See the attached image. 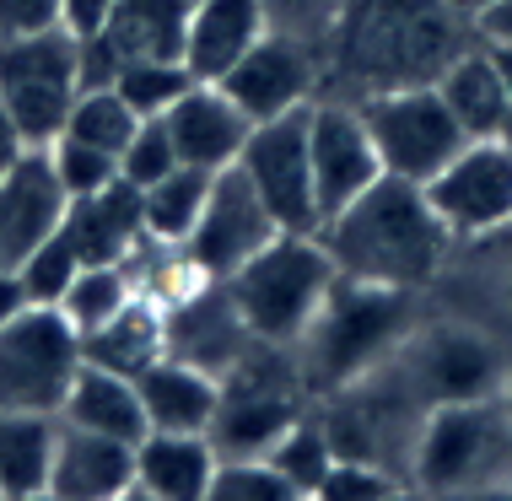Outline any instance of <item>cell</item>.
I'll return each instance as SVG.
<instances>
[{"label": "cell", "mask_w": 512, "mask_h": 501, "mask_svg": "<svg viewBox=\"0 0 512 501\" xmlns=\"http://www.w3.org/2000/svg\"><path fill=\"white\" fill-rule=\"evenodd\" d=\"M211 178H216V173H205V167L178 162L173 173H162L157 184H146V189H141L146 238H151V243H168V248L184 243L189 232H195L200 211H205V194H211Z\"/></svg>", "instance_id": "cell-29"}, {"label": "cell", "mask_w": 512, "mask_h": 501, "mask_svg": "<svg viewBox=\"0 0 512 501\" xmlns=\"http://www.w3.org/2000/svg\"><path fill=\"white\" fill-rule=\"evenodd\" d=\"M221 453L205 431H146L135 442V496L151 501H205Z\"/></svg>", "instance_id": "cell-21"}, {"label": "cell", "mask_w": 512, "mask_h": 501, "mask_svg": "<svg viewBox=\"0 0 512 501\" xmlns=\"http://www.w3.org/2000/svg\"><path fill=\"white\" fill-rule=\"evenodd\" d=\"M76 270H81V259H76V248L60 238V227H54V238H44L33 254L17 264L22 291H27V302H33V308H60V297L71 291Z\"/></svg>", "instance_id": "cell-36"}, {"label": "cell", "mask_w": 512, "mask_h": 501, "mask_svg": "<svg viewBox=\"0 0 512 501\" xmlns=\"http://www.w3.org/2000/svg\"><path fill=\"white\" fill-rule=\"evenodd\" d=\"M60 421L81 426V431H103V437H119V442L146 437V410H141V394H135V378L108 372L98 361H81L76 367L71 388H65Z\"/></svg>", "instance_id": "cell-25"}, {"label": "cell", "mask_w": 512, "mask_h": 501, "mask_svg": "<svg viewBox=\"0 0 512 501\" xmlns=\"http://www.w3.org/2000/svg\"><path fill=\"white\" fill-rule=\"evenodd\" d=\"M195 0H114V17L98 33V44L124 60H178L184 54V27ZM119 76V71H114Z\"/></svg>", "instance_id": "cell-26"}, {"label": "cell", "mask_w": 512, "mask_h": 501, "mask_svg": "<svg viewBox=\"0 0 512 501\" xmlns=\"http://www.w3.org/2000/svg\"><path fill=\"white\" fill-rule=\"evenodd\" d=\"M507 356H512L507 345L475 318H432V324L415 318V329L389 356V367L410 388L415 405L432 410V405H453V399L496 394Z\"/></svg>", "instance_id": "cell-7"}, {"label": "cell", "mask_w": 512, "mask_h": 501, "mask_svg": "<svg viewBox=\"0 0 512 501\" xmlns=\"http://www.w3.org/2000/svg\"><path fill=\"white\" fill-rule=\"evenodd\" d=\"M469 33L480 49H512V0H486L469 11Z\"/></svg>", "instance_id": "cell-41"}, {"label": "cell", "mask_w": 512, "mask_h": 501, "mask_svg": "<svg viewBox=\"0 0 512 501\" xmlns=\"http://www.w3.org/2000/svg\"><path fill=\"white\" fill-rule=\"evenodd\" d=\"M453 6H459L464 17H469V11H475V6H486V0H453Z\"/></svg>", "instance_id": "cell-47"}, {"label": "cell", "mask_w": 512, "mask_h": 501, "mask_svg": "<svg viewBox=\"0 0 512 501\" xmlns=\"http://www.w3.org/2000/svg\"><path fill=\"white\" fill-rule=\"evenodd\" d=\"M157 356H168V324H162V308L146 291L124 302L103 329L81 334V361H98V367L124 372V378L146 372Z\"/></svg>", "instance_id": "cell-28"}, {"label": "cell", "mask_w": 512, "mask_h": 501, "mask_svg": "<svg viewBox=\"0 0 512 501\" xmlns=\"http://www.w3.org/2000/svg\"><path fill=\"white\" fill-rule=\"evenodd\" d=\"M108 17H114V0H60V27L76 38H98Z\"/></svg>", "instance_id": "cell-42"}, {"label": "cell", "mask_w": 512, "mask_h": 501, "mask_svg": "<svg viewBox=\"0 0 512 501\" xmlns=\"http://www.w3.org/2000/svg\"><path fill=\"white\" fill-rule=\"evenodd\" d=\"M335 275L340 270L329 248L318 243V232H275L254 259H243L227 275V291L254 340L297 345L324 308Z\"/></svg>", "instance_id": "cell-5"}, {"label": "cell", "mask_w": 512, "mask_h": 501, "mask_svg": "<svg viewBox=\"0 0 512 501\" xmlns=\"http://www.w3.org/2000/svg\"><path fill=\"white\" fill-rule=\"evenodd\" d=\"M308 162H313V200L318 227L356 200L367 184L383 178L378 146L367 135V119L345 97H313L308 108Z\"/></svg>", "instance_id": "cell-14"}, {"label": "cell", "mask_w": 512, "mask_h": 501, "mask_svg": "<svg viewBox=\"0 0 512 501\" xmlns=\"http://www.w3.org/2000/svg\"><path fill=\"white\" fill-rule=\"evenodd\" d=\"M496 399H502V410L512 415V356H507V367H502V388H496Z\"/></svg>", "instance_id": "cell-45"}, {"label": "cell", "mask_w": 512, "mask_h": 501, "mask_svg": "<svg viewBox=\"0 0 512 501\" xmlns=\"http://www.w3.org/2000/svg\"><path fill=\"white\" fill-rule=\"evenodd\" d=\"M216 87L254 124L281 119V114H292V108H308L313 97H324V60H318L308 44H297V38L265 33Z\"/></svg>", "instance_id": "cell-15"}, {"label": "cell", "mask_w": 512, "mask_h": 501, "mask_svg": "<svg viewBox=\"0 0 512 501\" xmlns=\"http://www.w3.org/2000/svg\"><path fill=\"white\" fill-rule=\"evenodd\" d=\"M211 501H297V491L265 453H232L211 475Z\"/></svg>", "instance_id": "cell-34"}, {"label": "cell", "mask_w": 512, "mask_h": 501, "mask_svg": "<svg viewBox=\"0 0 512 501\" xmlns=\"http://www.w3.org/2000/svg\"><path fill=\"white\" fill-rule=\"evenodd\" d=\"M318 243L329 248L345 281L389 286V291H432L442 264L453 254V232L442 227L421 184L383 173L367 184L345 211L318 227Z\"/></svg>", "instance_id": "cell-2"}, {"label": "cell", "mask_w": 512, "mask_h": 501, "mask_svg": "<svg viewBox=\"0 0 512 501\" xmlns=\"http://www.w3.org/2000/svg\"><path fill=\"white\" fill-rule=\"evenodd\" d=\"M22 308H33V302H27V291H22V275L17 270H0V329H6Z\"/></svg>", "instance_id": "cell-43"}, {"label": "cell", "mask_w": 512, "mask_h": 501, "mask_svg": "<svg viewBox=\"0 0 512 501\" xmlns=\"http://www.w3.org/2000/svg\"><path fill=\"white\" fill-rule=\"evenodd\" d=\"M410 480L399 475V469L378 464V458H345L335 453V464H329V475L318 480L313 496L324 501H372V496H405Z\"/></svg>", "instance_id": "cell-37"}, {"label": "cell", "mask_w": 512, "mask_h": 501, "mask_svg": "<svg viewBox=\"0 0 512 501\" xmlns=\"http://www.w3.org/2000/svg\"><path fill=\"white\" fill-rule=\"evenodd\" d=\"M135 394L146 410V431H205L211 437L221 383L211 372L189 367L178 356H157L146 372H135Z\"/></svg>", "instance_id": "cell-23"}, {"label": "cell", "mask_w": 512, "mask_h": 501, "mask_svg": "<svg viewBox=\"0 0 512 501\" xmlns=\"http://www.w3.org/2000/svg\"><path fill=\"white\" fill-rule=\"evenodd\" d=\"M60 22V0H0V38L38 33Z\"/></svg>", "instance_id": "cell-40"}, {"label": "cell", "mask_w": 512, "mask_h": 501, "mask_svg": "<svg viewBox=\"0 0 512 501\" xmlns=\"http://www.w3.org/2000/svg\"><path fill=\"white\" fill-rule=\"evenodd\" d=\"M275 216L265 211V200H259V189L243 178V167H221L211 178V194H205V211L195 221V232H189L184 243H178V254L189 259V270L205 275V281H227L232 270H238L243 259H254L259 248L275 238Z\"/></svg>", "instance_id": "cell-13"}, {"label": "cell", "mask_w": 512, "mask_h": 501, "mask_svg": "<svg viewBox=\"0 0 512 501\" xmlns=\"http://www.w3.org/2000/svg\"><path fill=\"white\" fill-rule=\"evenodd\" d=\"M60 238L76 248L81 264H130L151 243L141 189H135L130 178H114V184L81 194V200H65Z\"/></svg>", "instance_id": "cell-18"}, {"label": "cell", "mask_w": 512, "mask_h": 501, "mask_svg": "<svg viewBox=\"0 0 512 501\" xmlns=\"http://www.w3.org/2000/svg\"><path fill=\"white\" fill-rule=\"evenodd\" d=\"M469 44L475 33L453 0H340L324 44V87L345 103L394 87H426Z\"/></svg>", "instance_id": "cell-1"}, {"label": "cell", "mask_w": 512, "mask_h": 501, "mask_svg": "<svg viewBox=\"0 0 512 501\" xmlns=\"http://www.w3.org/2000/svg\"><path fill=\"white\" fill-rule=\"evenodd\" d=\"M65 216V189L54 178L44 146H27L0 173V270H17Z\"/></svg>", "instance_id": "cell-17"}, {"label": "cell", "mask_w": 512, "mask_h": 501, "mask_svg": "<svg viewBox=\"0 0 512 501\" xmlns=\"http://www.w3.org/2000/svg\"><path fill=\"white\" fill-rule=\"evenodd\" d=\"M189 87H195V76H189L184 60H124L114 76V92L141 119H162Z\"/></svg>", "instance_id": "cell-33"}, {"label": "cell", "mask_w": 512, "mask_h": 501, "mask_svg": "<svg viewBox=\"0 0 512 501\" xmlns=\"http://www.w3.org/2000/svg\"><path fill=\"white\" fill-rule=\"evenodd\" d=\"M265 458H270L275 469H281L286 485H292L297 496H313L318 480L329 475V464H335V442H329L324 421H308V415H297V421L270 442Z\"/></svg>", "instance_id": "cell-32"}, {"label": "cell", "mask_w": 512, "mask_h": 501, "mask_svg": "<svg viewBox=\"0 0 512 501\" xmlns=\"http://www.w3.org/2000/svg\"><path fill=\"white\" fill-rule=\"evenodd\" d=\"M22 151H27V141H22V135H17V124L6 119V108H0V173H6V167L17 162Z\"/></svg>", "instance_id": "cell-44"}, {"label": "cell", "mask_w": 512, "mask_h": 501, "mask_svg": "<svg viewBox=\"0 0 512 501\" xmlns=\"http://www.w3.org/2000/svg\"><path fill=\"white\" fill-rule=\"evenodd\" d=\"M44 157L54 167V178H60L65 200H81V194H92V189H103V184L119 178L114 151H98V146L76 141V135H54V141L44 146Z\"/></svg>", "instance_id": "cell-35"}, {"label": "cell", "mask_w": 512, "mask_h": 501, "mask_svg": "<svg viewBox=\"0 0 512 501\" xmlns=\"http://www.w3.org/2000/svg\"><path fill=\"white\" fill-rule=\"evenodd\" d=\"M54 437H60V415L0 410V496L6 501L49 496Z\"/></svg>", "instance_id": "cell-27"}, {"label": "cell", "mask_w": 512, "mask_h": 501, "mask_svg": "<svg viewBox=\"0 0 512 501\" xmlns=\"http://www.w3.org/2000/svg\"><path fill=\"white\" fill-rule=\"evenodd\" d=\"M178 167V151H173V135L162 119H141V130L130 135V146L119 151V178H130L135 189L157 184L162 173Z\"/></svg>", "instance_id": "cell-39"}, {"label": "cell", "mask_w": 512, "mask_h": 501, "mask_svg": "<svg viewBox=\"0 0 512 501\" xmlns=\"http://www.w3.org/2000/svg\"><path fill=\"white\" fill-rule=\"evenodd\" d=\"M491 54H496V71L507 81V97H512V49H491Z\"/></svg>", "instance_id": "cell-46"}, {"label": "cell", "mask_w": 512, "mask_h": 501, "mask_svg": "<svg viewBox=\"0 0 512 501\" xmlns=\"http://www.w3.org/2000/svg\"><path fill=\"white\" fill-rule=\"evenodd\" d=\"M308 108H292L281 119H259L238 151L243 178L259 189V200H265V211L275 216L281 232H318L313 162H308Z\"/></svg>", "instance_id": "cell-12"}, {"label": "cell", "mask_w": 512, "mask_h": 501, "mask_svg": "<svg viewBox=\"0 0 512 501\" xmlns=\"http://www.w3.org/2000/svg\"><path fill=\"white\" fill-rule=\"evenodd\" d=\"M81 97V38L60 22L0 38V108L27 146H49Z\"/></svg>", "instance_id": "cell-8"}, {"label": "cell", "mask_w": 512, "mask_h": 501, "mask_svg": "<svg viewBox=\"0 0 512 501\" xmlns=\"http://www.w3.org/2000/svg\"><path fill=\"white\" fill-rule=\"evenodd\" d=\"M265 6L259 0H195L184 27V54L195 81H221L248 49L265 38Z\"/></svg>", "instance_id": "cell-22"}, {"label": "cell", "mask_w": 512, "mask_h": 501, "mask_svg": "<svg viewBox=\"0 0 512 501\" xmlns=\"http://www.w3.org/2000/svg\"><path fill=\"white\" fill-rule=\"evenodd\" d=\"M216 383H221V399H216L211 442L221 458L270 453V442L297 421L302 399H308L297 351L292 345H270V340H254Z\"/></svg>", "instance_id": "cell-6"}, {"label": "cell", "mask_w": 512, "mask_h": 501, "mask_svg": "<svg viewBox=\"0 0 512 501\" xmlns=\"http://www.w3.org/2000/svg\"><path fill=\"white\" fill-rule=\"evenodd\" d=\"M265 6V27L281 38H297L308 44L318 60H324V44H329V27L340 17V0H259Z\"/></svg>", "instance_id": "cell-38"}, {"label": "cell", "mask_w": 512, "mask_h": 501, "mask_svg": "<svg viewBox=\"0 0 512 501\" xmlns=\"http://www.w3.org/2000/svg\"><path fill=\"white\" fill-rule=\"evenodd\" d=\"M162 324H168V356L211 372V378H221L254 345V334L232 308L227 281H195L184 297H173L162 308Z\"/></svg>", "instance_id": "cell-16"}, {"label": "cell", "mask_w": 512, "mask_h": 501, "mask_svg": "<svg viewBox=\"0 0 512 501\" xmlns=\"http://www.w3.org/2000/svg\"><path fill=\"white\" fill-rule=\"evenodd\" d=\"M426 200L453 232L464 238H496L512 227V135L507 141H464L442 173L426 178Z\"/></svg>", "instance_id": "cell-11"}, {"label": "cell", "mask_w": 512, "mask_h": 501, "mask_svg": "<svg viewBox=\"0 0 512 501\" xmlns=\"http://www.w3.org/2000/svg\"><path fill=\"white\" fill-rule=\"evenodd\" d=\"M135 130H141V114H135L114 87H81V97L71 103V119H65L60 135H76V141H87L98 151H114L119 157Z\"/></svg>", "instance_id": "cell-31"}, {"label": "cell", "mask_w": 512, "mask_h": 501, "mask_svg": "<svg viewBox=\"0 0 512 501\" xmlns=\"http://www.w3.org/2000/svg\"><path fill=\"white\" fill-rule=\"evenodd\" d=\"M437 92L442 103L453 108L459 130L469 141H507L512 135V97H507V81L496 71V54L469 44L448 71L437 76Z\"/></svg>", "instance_id": "cell-24"}, {"label": "cell", "mask_w": 512, "mask_h": 501, "mask_svg": "<svg viewBox=\"0 0 512 501\" xmlns=\"http://www.w3.org/2000/svg\"><path fill=\"white\" fill-rule=\"evenodd\" d=\"M130 297H141L130 264H81L71 291L60 297V313L71 318L76 334H92V329H103Z\"/></svg>", "instance_id": "cell-30"}, {"label": "cell", "mask_w": 512, "mask_h": 501, "mask_svg": "<svg viewBox=\"0 0 512 501\" xmlns=\"http://www.w3.org/2000/svg\"><path fill=\"white\" fill-rule=\"evenodd\" d=\"M410 491L437 496H480L512 491V415L502 399H453L421 415L410 442Z\"/></svg>", "instance_id": "cell-4"}, {"label": "cell", "mask_w": 512, "mask_h": 501, "mask_svg": "<svg viewBox=\"0 0 512 501\" xmlns=\"http://www.w3.org/2000/svg\"><path fill=\"white\" fill-rule=\"evenodd\" d=\"M81 367V334L60 308H22L0 329V410L60 415Z\"/></svg>", "instance_id": "cell-10"}, {"label": "cell", "mask_w": 512, "mask_h": 501, "mask_svg": "<svg viewBox=\"0 0 512 501\" xmlns=\"http://www.w3.org/2000/svg\"><path fill=\"white\" fill-rule=\"evenodd\" d=\"M356 108H362V119H367V135H372V146H378L383 173L410 178V184H426L432 173H442V167L453 162V151L469 141L459 130V119H453V108L442 103L437 81L372 92Z\"/></svg>", "instance_id": "cell-9"}, {"label": "cell", "mask_w": 512, "mask_h": 501, "mask_svg": "<svg viewBox=\"0 0 512 501\" xmlns=\"http://www.w3.org/2000/svg\"><path fill=\"white\" fill-rule=\"evenodd\" d=\"M162 124H168V135H173L178 162L205 167V173H221V167L238 162L248 130H254V119H248L216 81H195V87L162 114Z\"/></svg>", "instance_id": "cell-19"}, {"label": "cell", "mask_w": 512, "mask_h": 501, "mask_svg": "<svg viewBox=\"0 0 512 501\" xmlns=\"http://www.w3.org/2000/svg\"><path fill=\"white\" fill-rule=\"evenodd\" d=\"M415 318H421L415 313V291H389V286H367V281L335 275L318 318L292 345L308 394H340L356 378L378 372L405 345Z\"/></svg>", "instance_id": "cell-3"}, {"label": "cell", "mask_w": 512, "mask_h": 501, "mask_svg": "<svg viewBox=\"0 0 512 501\" xmlns=\"http://www.w3.org/2000/svg\"><path fill=\"white\" fill-rule=\"evenodd\" d=\"M49 496H60V501L135 496V442H119V437H103V431H81V426L60 421Z\"/></svg>", "instance_id": "cell-20"}]
</instances>
